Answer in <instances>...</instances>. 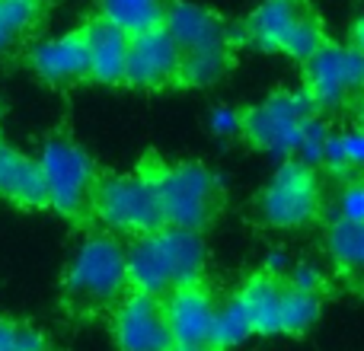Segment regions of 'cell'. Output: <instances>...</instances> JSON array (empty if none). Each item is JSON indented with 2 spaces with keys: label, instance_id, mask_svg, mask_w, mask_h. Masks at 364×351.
Masks as SVG:
<instances>
[{
  "label": "cell",
  "instance_id": "6da1fadb",
  "mask_svg": "<svg viewBox=\"0 0 364 351\" xmlns=\"http://www.w3.org/2000/svg\"><path fill=\"white\" fill-rule=\"evenodd\" d=\"M132 291L125 265V243L115 233H90L77 246L68 271H64V310L77 320H96L119 307Z\"/></svg>",
  "mask_w": 364,
  "mask_h": 351
},
{
  "label": "cell",
  "instance_id": "7a4b0ae2",
  "mask_svg": "<svg viewBox=\"0 0 364 351\" xmlns=\"http://www.w3.org/2000/svg\"><path fill=\"white\" fill-rule=\"evenodd\" d=\"M128 284L154 297H166L170 291L205 278L208 249L201 233L182 227H160L141 233L125 243Z\"/></svg>",
  "mask_w": 364,
  "mask_h": 351
},
{
  "label": "cell",
  "instance_id": "3957f363",
  "mask_svg": "<svg viewBox=\"0 0 364 351\" xmlns=\"http://www.w3.org/2000/svg\"><path fill=\"white\" fill-rule=\"evenodd\" d=\"M154 185H157L160 211H164L166 227H182V230L201 233L211 227L224 211V182L205 163H157L154 157L144 160Z\"/></svg>",
  "mask_w": 364,
  "mask_h": 351
},
{
  "label": "cell",
  "instance_id": "277c9868",
  "mask_svg": "<svg viewBox=\"0 0 364 351\" xmlns=\"http://www.w3.org/2000/svg\"><path fill=\"white\" fill-rule=\"evenodd\" d=\"M233 38L237 45H252L259 51H284L297 61H307L326 42V32L310 0H262L233 29Z\"/></svg>",
  "mask_w": 364,
  "mask_h": 351
},
{
  "label": "cell",
  "instance_id": "5b68a950",
  "mask_svg": "<svg viewBox=\"0 0 364 351\" xmlns=\"http://www.w3.org/2000/svg\"><path fill=\"white\" fill-rule=\"evenodd\" d=\"M90 217H96L109 233H125V237H141V233L160 230L164 211H160L157 185H154L147 166L138 173H100L96 176L93 195H90Z\"/></svg>",
  "mask_w": 364,
  "mask_h": 351
},
{
  "label": "cell",
  "instance_id": "8992f818",
  "mask_svg": "<svg viewBox=\"0 0 364 351\" xmlns=\"http://www.w3.org/2000/svg\"><path fill=\"white\" fill-rule=\"evenodd\" d=\"M252 333L259 335H304L323 310V294L301 291L284 281V275L256 271L237 291Z\"/></svg>",
  "mask_w": 364,
  "mask_h": 351
},
{
  "label": "cell",
  "instance_id": "52a82bcc",
  "mask_svg": "<svg viewBox=\"0 0 364 351\" xmlns=\"http://www.w3.org/2000/svg\"><path fill=\"white\" fill-rule=\"evenodd\" d=\"M36 163L45 182L48 207H55L61 217L74 220V224H87L90 195H93L96 176H100L93 157L68 131H51L42 141V151H38Z\"/></svg>",
  "mask_w": 364,
  "mask_h": 351
},
{
  "label": "cell",
  "instance_id": "ba28073f",
  "mask_svg": "<svg viewBox=\"0 0 364 351\" xmlns=\"http://www.w3.org/2000/svg\"><path fill=\"white\" fill-rule=\"evenodd\" d=\"M320 115L307 90H278V93L265 96L262 102L243 109L240 112V131L246 144L256 151H265L269 157L278 160H294V151L301 144L307 125Z\"/></svg>",
  "mask_w": 364,
  "mask_h": 351
},
{
  "label": "cell",
  "instance_id": "9c48e42d",
  "mask_svg": "<svg viewBox=\"0 0 364 351\" xmlns=\"http://www.w3.org/2000/svg\"><path fill=\"white\" fill-rule=\"evenodd\" d=\"M323 207L326 201L320 170H310L297 160H282L269 185L256 195V217L275 230H301L320 217Z\"/></svg>",
  "mask_w": 364,
  "mask_h": 351
},
{
  "label": "cell",
  "instance_id": "30bf717a",
  "mask_svg": "<svg viewBox=\"0 0 364 351\" xmlns=\"http://www.w3.org/2000/svg\"><path fill=\"white\" fill-rule=\"evenodd\" d=\"M304 64V90L320 112H342L361 99L364 55L355 45L323 42Z\"/></svg>",
  "mask_w": 364,
  "mask_h": 351
},
{
  "label": "cell",
  "instance_id": "8fae6325",
  "mask_svg": "<svg viewBox=\"0 0 364 351\" xmlns=\"http://www.w3.org/2000/svg\"><path fill=\"white\" fill-rule=\"evenodd\" d=\"M109 320H112V339L119 351H173L164 297L132 288L109 313Z\"/></svg>",
  "mask_w": 364,
  "mask_h": 351
},
{
  "label": "cell",
  "instance_id": "7c38bea8",
  "mask_svg": "<svg viewBox=\"0 0 364 351\" xmlns=\"http://www.w3.org/2000/svg\"><path fill=\"white\" fill-rule=\"evenodd\" d=\"M125 83L134 90H166L179 83V48L164 26L128 36Z\"/></svg>",
  "mask_w": 364,
  "mask_h": 351
},
{
  "label": "cell",
  "instance_id": "4fadbf2b",
  "mask_svg": "<svg viewBox=\"0 0 364 351\" xmlns=\"http://www.w3.org/2000/svg\"><path fill=\"white\" fill-rule=\"evenodd\" d=\"M164 313H166V326H170V335H173V345H188V348L211 345L218 294L208 288L205 278L170 291L164 297Z\"/></svg>",
  "mask_w": 364,
  "mask_h": 351
},
{
  "label": "cell",
  "instance_id": "5bb4252c",
  "mask_svg": "<svg viewBox=\"0 0 364 351\" xmlns=\"http://www.w3.org/2000/svg\"><path fill=\"white\" fill-rule=\"evenodd\" d=\"M166 36L179 48V55H195V51H218V48H237L233 26L211 13L208 6L188 4V0H173L164 13Z\"/></svg>",
  "mask_w": 364,
  "mask_h": 351
},
{
  "label": "cell",
  "instance_id": "9a60e30c",
  "mask_svg": "<svg viewBox=\"0 0 364 351\" xmlns=\"http://www.w3.org/2000/svg\"><path fill=\"white\" fill-rule=\"evenodd\" d=\"M26 61L36 70L38 80H45L48 87H70V83L87 80V74H90L87 42H83L80 29L68 32V36L36 42L29 48V55H26Z\"/></svg>",
  "mask_w": 364,
  "mask_h": 351
},
{
  "label": "cell",
  "instance_id": "2e32d148",
  "mask_svg": "<svg viewBox=\"0 0 364 351\" xmlns=\"http://www.w3.org/2000/svg\"><path fill=\"white\" fill-rule=\"evenodd\" d=\"M83 42H87V80L102 87H119L125 83V58H128V32L109 23L106 16H93L83 26Z\"/></svg>",
  "mask_w": 364,
  "mask_h": 351
},
{
  "label": "cell",
  "instance_id": "e0dca14e",
  "mask_svg": "<svg viewBox=\"0 0 364 351\" xmlns=\"http://www.w3.org/2000/svg\"><path fill=\"white\" fill-rule=\"evenodd\" d=\"M0 198L16 207H48L38 163L10 144H0Z\"/></svg>",
  "mask_w": 364,
  "mask_h": 351
},
{
  "label": "cell",
  "instance_id": "ac0fdd59",
  "mask_svg": "<svg viewBox=\"0 0 364 351\" xmlns=\"http://www.w3.org/2000/svg\"><path fill=\"white\" fill-rule=\"evenodd\" d=\"M326 252L333 265L348 278L358 281V271L364 262V227L352 220H333L326 224Z\"/></svg>",
  "mask_w": 364,
  "mask_h": 351
},
{
  "label": "cell",
  "instance_id": "d6986e66",
  "mask_svg": "<svg viewBox=\"0 0 364 351\" xmlns=\"http://www.w3.org/2000/svg\"><path fill=\"white\" fill-rule=\"evenodd\" d=\"M364 163V134L358 125L352 128H329L326 144H323V160L320 166H326L339 179H355Z\"/></svg>",
  "mask_w": 364,
  "mask_h": 351
},
{
  "label": "cell",
  "instance_id": "ffe728a7",
  "mask_svg": "<svg viewBox=\"0 0 364 351\" xmlns=\"http://www.w3.org/2000/svg\"><path fill=\"white\" fill-rule=\"evenodd\" d=\"M173 0H100V16L125 29L128 36L154 29L164 23V13Z\"/></svg>",
  "mask_w": 364,
  "mask_h": 351
},
{
  "label": "cell",
  "instance_id": "44dd1931",
  "mask_svg": "<svg viewBox=\"0 0 364 351\" xmlns=\"http://www.w3.org/2000/svg\"><path fill=\"white\" fill-rule=\"evenodd\" d=\"M42 16V0H0V51H10L29 38Z\"/></svg>",
  "mask_w": 364,
  "mask_h": 351
},
{
  "label": "cell",
  "instance_id": "7402d4cb",
  "mask_svg": "<svg viewBox=\"0 0 364 351\" xmlns=\"http://www.w3.org/2000/svg\"><path fill=\"white\" fill-rule=\"evenodd\" d=\"M230 64H233V48L179 55V83L182 87H211L230 70Z\"/></svg>",
  "mask_w": 364,
  "mask_h": 351
},
{
  "label": "cell",
  "instance_id": "603a6c76",
  "mask_svg": "<svg viewBox=\"0 0 364 351\" xmlns=\"http://www.w3.org/2000/svg\"><path fill=\"white\" fill-rule=\"evenodd\" d=\"M252 335L250 316H246L240 297H227V301H218V313H214V329H211V348L218 351H230L237 345H243Z\"/></svg>",
  "mask_w": 364,
  "mask_h": 351
},
{
  "label": "cell",
  "instance_id": "cb8c5ba5",
  "mask_svg": "<svg viewBox=\"0 0 364 351\" xmlns=\"http://www.w3.org/2000/svg\"><path fill=\"white\" fill-rule=\"evenodd\" d=\"M0 351H48V339L32 323L0 320Z\"/></svg>",
  "mask_w": 364,
  "mask_h": 351
},
{
  "label": "cell",
  "instance_id": "d4e9b609",
  "mask_svg": "<svg viewBox=\"0 0 364 351\" xmlns=\"http://www.w3.org/2000/svg\"><path fill=\"white\" fill-rule=\"evenodd\" d=\"M329 217L333 220H352V224H361L364 220V188L355 179H346V185L339 188L333 201H329Z\"/></svg>",
  "mask_w": 364,
  "mask_h": 351
},
{
  "label": "cell",
  "instance_id": "484cf974",
  "mask_svg": "<svg viewBox=\"0 0 364 351\" xmlns=\"http://www.w3.org/2000/svg\"><path fill=\"white\" fill-rule=\"evenodd\" d=\"M208 125H211V131H218V134H237L240 131V112L237 109L218 106V109H211V115H208Z\"/></svg>",
  "mask_w": 364,
  "mask_h": 351
},
{
  "label": "cell",
  "instance_id": "4316f807",
  "mask_svg": "<svg viewBox=\"0 0 364 351\" xmlns=\"http://www.w3.org/2000/svg\"><path fill=\"white\" fill-rule=\"evenodd\" d=\"M173 351H218L211 345H201V348H188V345H173Z\"/></svg>",
  "mask_w": 364,
  "mask_h": 351
}]
</instances>
